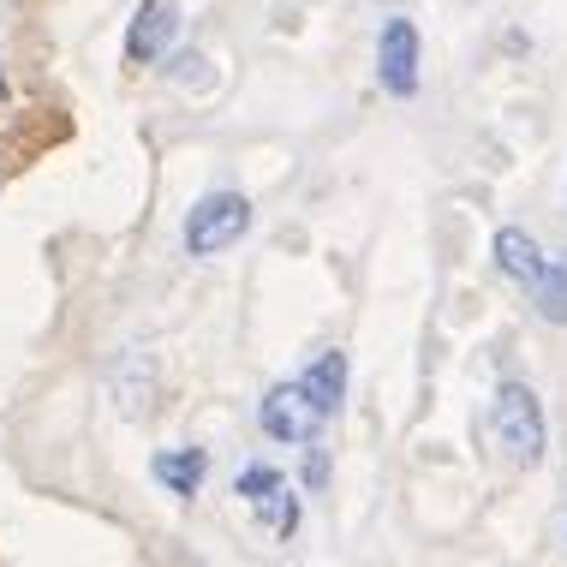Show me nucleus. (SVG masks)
Segmentation results:
<instances>
[{
	"instance_id": "nucleus-1",
	"label": "nucleus",
	"mask_w": 567,
	"mask_h": 567,
	"mask_svg": "<svg viewBox=\"0 0 567 567\" xmlns=\"http://www.w3.org/2000/svg\"><path fill=\"white\" fill-rule=\"evenodd\" d=\"M489 436H496V454L508 460V466H519V472L544 466L549 419H544V401H538L532 382H519V377L496 382V394H489Z\"/></svg>"
},
{
	"instance_id": "nucleus-2",
	"label": "nucleus",
	"mask_w": 567,
	"mask_h": 567,
	"mask_svg": "<svg viewBox=\"0 0 567 567\" xmlns=\"http://www.w3.org/2000/svg\"><path fill=\"white\" fill-rule=\"evenodd\" d=\"M251 221H257L251 197L234 192V186H216V192H204L186 209V221H179V245H186V257H221V251H234V245L251 234Z\"/></svg>"
},
{
	"instance_id": "nucleus-3",
	"label": "nucleus",
	"mask_w": 567,
	"mask_h": 567,
	"mask_svg": "<svg viewBox=\"0 0 567 567\" xmlns=\"http://www.w3.org/2000/svg\"><path fill=\"white\" fill-rule=\"evenodd\" d=\"M234 496L245 502V508H251L257 526H269L281 544L299 538L305 508H299V489L287 484L281 466H269V460H251V466H239V472H234Z\"/></svg>"
},
{
	"instance_id": "nucleus-4",
	"label": "nucleus",
	"mask_w": 567,
	"mask_h": 567,
	"mask_svg": "<svg viewBox=\"0 0 567 567\" xmlns=\"http://www.w3.org/2000/svg\"><path fill=\"white\" fill-rule=\"evenodd\" d=\"M377 84L389 90L394 102H412L424 84V37L406 12L382 19V30H377Z\"/></svg>"
},
{
	"instance_id": "nucleus-5",
	"label": "nucleus",
	"mask_w": 567,
	"mask_h": 567,
	"mask_svg": "<svg viewBox=\"0 0 567 567\" xmlns=\"http://www.w3.org/2000/svg\"><path fill=\"white\" fill-rule=\"evenodd\" d=\"M323 424H329V419H323L311 401H305L299 377H293V382H269L264 401H257V431H264L275 449H311Z\"/></svg>"
},
{
	"instance_id": "nucleus-6",
	"label": "nucleus",
	"mask_w": 567,
	"mask_h": 567,
	"mask_svg": "<svg viewBox=\"0 0 567 567\" xmlns=\"http://www.w3.org/2000/svg\"><path fill=\"white\" fill-rule=\"evenodd\" d=\"M179 30H186L179 0H137L126 24V66H167V54H179Z\"/></svg>"
},
{
	"instance_id": "nucleus-7",
	"label": "nucleus",
	"mask_w": 567,
	"mask_h": 567,
	"mask_svg": "<svg viewBox=\"0 0 567 567\" xmlns=\"http://www.w3.org/2000/svg\"><path fill=\"white\" fill-rule=\"evenodd\" d=\"M489 257H496L502 281H514L519 293H532V287L544 281V269H549V251L526 234V227H514V221L496 227V239H489Z\"/></svg>"
},
{
	"instance_id": "nucleus-8",
	"label": "nucleus",
	"mask_w": 567,
	"mask_h": 567,
	"mask_svg": "<svg viewBox=\"0 0 567 567\" xmlns=\"http://www.w3.org/2000/svg\"><path fill=\"white\" fill-rule=\"evenodd\" d=\"M299 389H305V401L323 412V419H334V412L347 406V389H352V359H347L341 347H323L299 371Z\"/></svg>"
},
{
	"instance_id": "nucleus-9",
	"label": "nucleus",
	"mask_w": 567,
	"mask_h": 567,
	"mask_svg": "<svg viewBox=\"0 0 567 567\" xmlns=\"http://www.w3.org/2000/svg\"><path fill=\"white\" fill-rule=\"evenodd\" d=\"M150 478H156L167 496L197 502L209 484V449H197V442H186V449H156L150 454Z\"/></svg>"
},
{
	"instance_id": "nucleus-10",
	"label": "nucleus",
	"mask_w": 567,
	"mask_h": 567,
	"mask_svg": "<svg viewBox=\"0 0 567 567\" xmlns=\"http://www.w3.org/2000/svg\"><path fill=\"white\" fill-rule=\"evenodd\" d=\"M526 299H532V311H538L549 329H567V269H561V257H549L544 281L532 287Z\"/></svg>"
},
{
	"instance_id": "nucleus-11",
	"label": "nucleus",
	"mask_w": 567,
	"mask_h": 567,
	"mask_svg": "<svg viewBox=\"0 0 567 567\" xmlns=\"http://www.w3.org/2000/svg\"><path fill=\"white\" fill-rule=\"evenodd\" d=\"M329 478H334V454L311 442V449H305V466H299V489H305V496H323Z\"/></svg>"
},
{
	"instance_id": "nucleus-12",
	"label": "nucleus",
	"mask_w": 567,
	"mask_h": 567,
	"mask_svg": "<svg viewBox=\"0 0 567 567\" xmlns=\"http://www.w3.org/2000/svg\"><path fill=\"white\" fill-rule=\"evenodd\" d=\"M167 79L186 84V90H204L209 84V60L192 54V49H179V60H167Z\"/></svg>"
},
{
	"instance_id": "nucleus-13",
	"label": "nucleus",
	"mask_w": 567,
	"mask_h": 567,
	"mask_svg": "<svg viewBox=\"0 0 567 567\" xmlns=\"http://www.w3.org/2000/svg\"><path fill=\"white\" fill-rule=\"evenodd\" d=\"M7 102H12V79H7V66H0V114H7Z\"/></svg>"
},
{
	"instance_id": "nucleus-14",
	"label": "nucleus",
	"mask_w": 567,
	"mask_h": 567,
	"mask_svg": "<svg viewBox=\"0 0 567 567\" xmlns=\"http://www.w3.org/2000/svg\"><path fill=\"white\" fill-rule=\"evenodd\" d=\"M561 269H567V251H561Z\"/></svg>"
},
{
	"instance_id": "nucleus-15",
	"label": "nucleus",
	"mask_w": 567,
	"mask_h": 567,
	"mask_svg": "<svg viewBox=\"0 0 567 567\" xmlns=\"http://www.w3.org/2000/svg\"><path fill=\"white\" fill-rule=\"evenodd\" d=\"M561 538H567V532H561Z\"/></svg>"
}]
</instances>
